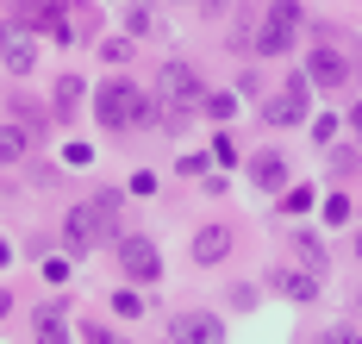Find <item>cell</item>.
<instances>
[{
  "label": "cell",
  "instance_id": "6da1fadb",
  "mask_svg": "<svg viewBox=\"0 0 362 344\" xmlns=\"http://www.w3.org/2000/svg\"><path fill=\"white\" fill-rule=\"evenodd\" d=\"M150 113H156V107H150V94L138 81H100V88H94V119H100L107 132H132V125H144Z\"/></svg>",
  "mask_w": 362,
  "mask_h": 344
},
{
  "label": "cell",
  "instance_id": "7a4b0ae2",
  "mask_svg": "<svg viewBox=\"0 0 362 344\" xmlns=\"http://www.w3.org/2000/svg\"><path fill=\"white\" fill-rule=\"evenodd\" d=\"M293 38H300V6H293V0H275V6L256 19L250 50H262V57H281V50H293Z\"/></svg>",
  "mask_w": 362,
  "mask_h": 344
},
{
  "label": "cell",
  "instance_id": "3957f363",
  "mask_svg": "<svg viewBox=\"0 0 362 344\" xmlns=\"http://www.w3.org/2000/svg\"><path fill=\"white\" fill-rule=\"evenodd\" d=\"M13 19H19V32L69 38V6H63V0H13Z\"/></svg>",
  "mask_w": 362,
  "mask_h": 344
},
{
  "label": "cell",
  "instance_id": "277c9868",
  "mask_svg": "<svg viewBox=\"0 0 362 344\" xmlns=\"http://www.w3.org/2000/svg\"><path fill=\"white\" fill-rule=\"evenodd\" d=\"M163 101H169V113H163V119H169V125H181L194 101H206V94H200V76H194L187 63H169V69H163Z\"/></svg>",
  "mask_w": 362,
  "mask_h": 344
},
{
  "label": "cell",
  "instance_id": "5b68a950",
  "mask_svg": "<svg viewBox=\"0 0 362 344\" xmlns=\"http://www.w3.org/2000/svg\"><path fill=\"white\" fill-rule=\"evenodd\" d=\"M306 88H313V76H293L281 94H269V101H262V119H269V125H300L306 107H313V94H306Z\"/></svg>",
  "mask_w": 362,
  "mask_h": 344
},
{
  "label": "cell",
  "instance_id": "8992f818",
  "mask_svg": "<svg viewBox=\"0 0 362 344\" xmlns=\"http://www.w3.org/2000/svg\"><path fill=\"white\" fill-rule=\"evenodd\" d=\"M119 269H125L132 282H156V275H163V257H156L150 238H119Z\"/></svg>",
  "mask_w": 362,
  "mask_h": 344
},
{
  "label": "cell",
  "instance_id": "52a82bcc",
  "mask_svg": "<svg viewBox=\"0 0 362 344\" xmlns=\"http://www.w3.org/2000/svg\"><path fill=\"white\" fill-rule=\"evenodd\" d=\"M306 76H313V88H344V81H350V57H344L337 44H319V50L306 57Z\"/></svg>",
  "mask_w": 362,
  "mask_h": 344
},
{
  "label": "cell",
  "instance_id": "ba28073f",
  "mask_svg": "<svg viewBox=\"0 0 362 344\" xmlns=\"http://www.w3.org/2000/svg\"><path fill=\"white\" fill-rule=\"evenodd\" d=\"M63 238H69V251H75V257H81L88 244H100V238H107L100 213H94V200H88V207H69V219H63Z\"/></svg>",
  "mask_w": 362,
  "mask_h": 344
},
{
  "label": "cell",
  "instance_id": "9c48e42d",
  "mask_svg": "<svg viewBox=\"0 0 362 344\" xmlns=\"http://www.w3.org/2000/svg\"><path fill=\"white\" fill-rule=\"evenodd\" d=\"M175 344H218L225 338V326H218V313H175Z\"/></svg>",
  "mask_w": 362,
  "mask_h": 344
},
{
  "label": "cell",
  "instance_id": "30bf717a",
  "mask_svg": "<svg viewBox=\"0 0 362 344\" xmlns=\"http://www.w3.org/2000/svg\"><path fill=\"white\" fill-rule=\"evenodd\" d=\"M187 257H194L200 269L225 263V257H231V231H225V226H200V231H194V244H187Z\"/></svg>",
  "mask_w": 362,
  "mask_h": 344
},
{
  "label": "cell",
  "instance_id": "8fae6325",
  "mask_svg": "<svg viewBox=\"0 0 362 344\" xmlns=\"http://www.w3.org/2000/svg\"><path fill=\"white\" fill-rule=\"evenodd\" d=\"M250 182H256L262 194H288V163H281L275 151H262V156L250 163Z\"/></svg>",
  "mask_w": 362,
  "mask_h": 344
},
{
  "label": "cell",
  "instance_id": "7c38bea8",
  "mask_svg": "<svg viewBox=\"0 0 362 344\" xmlns=\"http://www.w3.org/2000/svg\"><path fill=\"white\" fill-rule=\"evenodd\" d=\"M269 282H275V294H288V301H313V294H319V275H313V269H275Z\"/></svg>",
  "mask_w": 362,
  "mask_h": 344
},
{
  "label": "cell",
  "instance_id": "4fadbf2b",
  "mask_svg": "<svg viewBox=\"0 0 362 344\" xmlns=\"http://www.w3.org/2000/svg\"><path fill=\"white\" fill-rule=\"evenodd\" d=\"M293 257H300V269H313V275H325V244H319L313 231H293Z\"/></svg>",
  "mask_w": 362,
  "mask_h": 344
},
{
  "label": "cell",
  "instance_id": "5bb4252c",
  "mask_svg": "<svg viewBox=\"0 0 362 344\" xmlns=\"http://www.w3.org/2000/svg\"><path fill=\"white\" fill-rule=\"evenodd\" d=\"M32 69H37L32 38H6V76H32Z\"/></svg>",
  "mask_w": 362,
  "mask_h": 344
},
{
  "label": "cell",
  "instance_id": "9a60e30c",
  "mask_svg": "<svg viewBox=\"0 0 362 344\" xmlns=\"http://www.w3.org/2000/svg\"><path fill=\"white\" fill-rule=\"evenodd\" d=\"M94 32H100V13L94 6H69V44H94Z\"/></svg>",
  "mask_w": 362,
  "mask_h": 344
},
{
  "label": "cell",
  "instance_id": "2e32d148",
  "mask_svg": "<svg viewBox=\"0 0 362 344\" xmlns=\"http://www.w3.org/2000/svg\"><path fill=\"white\" fill-rule=\"evenodd\" d=\"M125 25H132L138 38H156V32H163V19H156V6H150V0H132V13H125Z\"/></svg>",
  "mask_w": 362,
  "mask_h": 344
},
{
  "label": "cell",
  "instance_id": "e0dca14e",
  "mask_svg": "<svg viewBox=\"0 0 362 344\" xmlns=\"http://www.w3.org/2000/svg\"><path fill=\"white\" fill-rule=\"evenodd\" d=\"M32 338H37V344H69V332H63V319H57V313H37V319H32Z\"/></svg>",
  "mask_w": 362,
  "mask_h": 344
},
{
  "label": "cell",
  "instance_id": "ac0fdd59",
  "mask_svg": "<svg viewBox=\"0 0 362 344\" xmlns=\"http://www.w3.org/2000/svg\"><path fill=\"white\" fill-rule=\"evenodd\" d=\"M112 313H119V319H138V313H144V294H138V288H125V294L112 301Z\"/></svg>",
  "mask_w": 362,
  "mask_h": 344
},
{
  "label": "cell",
  "instance_id": "d6986e66",
  "mask_svg": "<svg viewBox=\"0 0 362 344\" xmlns=\"http://www.w3.org/2000/svg\"><path fill=\"white\" fill-rule=\"evenodd\" d=\"M75 101H81V81H75V76H63V81H57V107H63V113H69Z\"/></svg>",
  "mask_w": 362,
  "mask_h": 344
},
{
  "label": "cell",
  "instance_id": "ffe728a7",
  "mask_svg": "<svg viewBox=\"0 0 362 344\" xmlns=\"http://www.w3.org/2000/svg\"><path fill=\"white\" fill-rule=\"evenodd\" d=\"M325 219H331V226H344V219H350V200H344V194H331V200H325Z\"/></svg>",
  "mask_w": 362,
  "mask_h": 344
},
{
  "label": "cell",
  "instance_id": "44dd1931",
  "mask_svg": "<svg viewBox=\"0 0 362 344\" xmlns=\"http://www.w3.org/2000/svg\"><path fill=\"white\" fill-rule=\"evenodd\" d=\"M231 107H238L231 94H206V113H213V119H225V113H231Z\"/></svg>",
  "mask_w": 362,
  "mask_h": 344
},
{
  "label": "cell",
  "instance_id": "7402d4cb",
  "mask_svg": "<svg viewBox=\"0 0 362 344\" xmlns=\"http://www.w3.org/2000/svg\"><path fill=\"white\" fill-rule=\"evenodd\" d=\"M63 163H69V169H81V163H94V151H88V144H69V151H63Z\"/></svg>",
  "mask_w": 362,
  "mask_h": 344
},
{
  "label": "cell",
  "instance_id": "603a6c76",
  "mask_svg": "<svg viewBox=\"0 0 362 344\" xmlns=\"http://www.w3.org/2000/svg\"><path fill=\"white\" fill-rule=\"evenodd\" d=\"M325 344H362V338H356V332H331Z\"/></svg>",
  "mask_w": 362,
  "mask_h": 344
},
{
  "label": "cell",
  "instance_id": "cb8c5ba5",
  "mask_svg": "<svg viewBox=\"0 0 362 344\" xmlns=\"http://www.w3.org/2000/svg\"><path fill=\"white\" fill-rule=\"evenodd\" d=\"M356 257H362V231H356Z\"/></svg>",
  "mask_w": 362,
  "mask_h": 344
}]
</instances>
